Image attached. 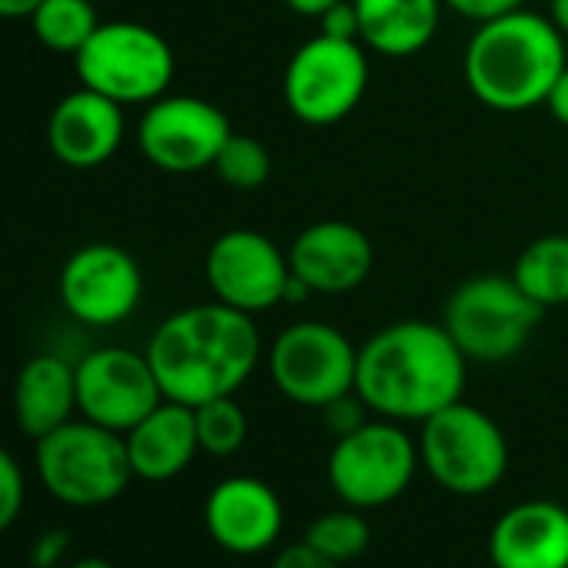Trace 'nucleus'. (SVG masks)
Listing matches in <instances>:
<instances>
[{"mask_svg":"<svg viewBox=\"0 0 568 568\" xmlns=\"http://www.w3.org/2000/svg\"><path fill=\"white\" fill-rule=\"evenodd\" d=\"M511 277L538 308L568 305V234H541L518 254Z\"/></svg>","mask_w":568,"mask_h":568,"instance_id":"nucleus-22","label":"nucleus"},{"mask_svg":"<svg viewBox=\"0 0 568 568\" xmlns=\"http://www.w3.org/2000/svg\"><path fill=\"white\" fill-rule=\"evenodd\" d=\"M358 11V41L378 58L422 54L442 24V0H352Z\"/></svg>","mask_w":568,"mask_h":568,"instance_id":"nucleus-20","label":"nucleus"},{"mask_svg":"<svg viewBox=\"0 0 568 568\" xmlns=\"http://www.w3.org/2000/svg\"><path fill=\"white\" fill-rule=\"evenodd\" d=\"M124 445H128L134 478H141V481L178 478L194 462V455L201 452L194 408L164 398L148 418H141L124 435Z\"/></svg>","mask_w":568,"mask_h":568,"instance_id":"nucleus-19","label":"nucleus"},{"mask_svg":"<svg viewBox=\"0 0 568 568\" xmlns=\"http://www.w3.org/2000/svg\"><path fill=\"white\" fill-rule=\"evenodd\" d=\"M418 465V442L405 425L375 415L362 428L335 438L328 455V485L342 505L368 511L402 498L415 481Z\"/></svg>","mask_w":568,"mask_h":568,"instance_id":"nucleus-9","label":"nucleus"},{"mask_svg":"<svg viewBox=\"0 0 568 568\" xmlns=\"http://www.w3.org/2000/svg\"><path fill=\"white\" fill-rule=\"evenodd\" d=\"M144 355L164 398L197 408L247 385L261 362V332L254 315L207 302L164 318Z\"/></svg>","mask_w":568,"mask_h":568,"instance_id":"nucleus-2","label":"nucleus"},{"mask_svg":"<svg viewBox=\"0 0 568 568\" xmlns=\"http://www.w3.org/2000/svg\"><path fill=\"white\" fill-rule=\"evenodd\" d=\"M335 4H342V0H284V8L298 18H308V21H322Z\"/></svg>","mask_w":568,"mask_h":568,"instance_id":"nucleus-34","label":"nucleus"},{"mask_svg":"<svg viewBox=\"0 0 568 568\" xmlns=\"http://www.w3.org/2000/svg\"><path fill=\"white\" fill-rule=\"evenodd\" d=\"M231 134V121L217 104L191 94H164L141 114L138 148L158 171L197 174L214 168Z\"/></svg>","mask_w":568,"mask_h":568,"instance_id":"nucleus-12","label":"nucleus"},{"mask_svg":"<svg viewBox=\"0 0 568 568\" xmlns=\"http://www.w3.org/2000/svg\"><path fill=\"white\" fill-rule=\"evenodd\" d=\"M34 465L51 498L71 508L111 505L134 478L124 435L88 418L38 438Z\"/></svg>","mask_w":568,"mask_h":568,"instance_id":"nucleus-4","label":"nucleus"},{"mask_svg":"<svg viewBox=\"0 0 568 568\" xmlns=\"http://www.w3.org/2000/svg\"><path fill=\"white\" fill-rule=\"evenodd\" d=\"M214 171L234 191H257L271 178V151L251 134H231L214 161Z\"/></svg>","mask_w":568,"mask_h":568,"instance_id":"nucleus-26","label":"nucleus"},{"mask_svg":"<svg viewBox=\"0 0 568 568\" xmlns=\"http://www.w3.org/2000/svg\"><path fill=\"white\" fill-rule=\"evenodd\" d=\"M541 315L511 274H475L448 295L442 325L468 362L501 365L528 345Z\"/></svg>","mask_w":568,"mask_h":568,"instance_id":"nucleus-5","label":"nucleus"},{"mask_svg":"<svg viewBox=\"0 0 568 568\" xmlns=\"http://www.w3.org/2000/svg\"><path fill=\"white\" fill-rule=\"evenodd\" d=\"M422 468L452 495H485L508 471V442L478 405L455 402L422 422Z\"/></svg>","mask_w":568,"mask_h":568,"instance_id":"nucleus-6","label":"nucleus"},{"mask_svg":"<svg viewBox=\"0 0 568 568\" xmlns=\"http://www.w3.org/2000/svg\"><path fill=\"white\" fill-rule=\"evenodd\" d=\"M74 68L84 88L128 104H151L168 94L174 81V51L148 24L111 21L74 54Z\"/></svg>","mask_w":568,"mask_h":568,"instance_id":"nucleus-8","label":"nucleus"},{"mask_svg":"<svg viewBox=\"0 0 568 568\" xmlns=\"http://www.w3.org/2000/svg\"><path fill=\"white\" fill-rule=\"evenodd\" d=\"M288 261L292 274H298L315 295H348L368 281L375 244L358 224L325 217L295 234Z\"/></svg>","mask_w":568,"mask_h":568,"instance_id":"nucleus-15","label":"nucleus"},{"mask_svg":"<svg viewBox=\"0 0 568 568\" xmlns=\"http://www.w3.org/2000/svg\"><path fill=\"white\" fill-rule=\"evenodd\" d=\"M71 551V535L64 528H51L34 538L31 545V565L34 568H54L64 555Z\"/></svg>","mask_w":568,"mask_h":568,"instance_id":"nucleus-30","label":"nucleus"},{"mask_svg":"<svg viewBox=\"0 0 568 568\" xmlns=\"http://www.w3.org/2000/svg\"><path fill=\"white\" fill-rule=\"evenodd\" d=\"M48 141L61 164L74 171L101 168L124 141V108L91 88L71 91L48 121Z\"/></svg>","mask_w":568,"mask_h":568,"instance_id":"nucleus-18","label":"nucleus"},{"mask_svg":"<svg viewBox=\"0 0 568 568\" xmlns=\"http://www.w3.org/2000/svg\"><path fill=\"white\" fill-rule=\"evenodd\" d=\"M204 528L231 555H261L281 538L284 505L267 481L234 475L211 488L204 501Z\"/></svg>","mask_w":568,"mask_h":568,"instance_id":"nucleus-16","label":"nucleus"},{"mask_svg":"<svg viewBox=\"0 0 568 568\" xmlns=\"http://www.w3.org/2000/svg\"><path fill=\"white\" fill-rule=\"evenodd\" d=\"M465 382L468 358L445 325L405 318L358 345L355 392L378 418L422 425L435 412L462 402Z\"/></svg>","mask_w":568,"mask_h":568,"instance_id":"nucleus-1","label":"nucleus"},{"mask_svg":"<svg viewBox=\"0 0 568 568\" xmlns=\"http://www.w3.org/2000/svg\"><path fill=\"white\" fill-rule=\"evenodd\" d=\"M194 425H197L201 452L214 455V458H227V455L241 452V445L247 438V415L234 402V395L197 405L194 408Z\"/></svg>","mask_w":568,"mask_h":568,"instance_id":"nucleus-25","label":"nucleus"},{"mask_svg":"<svg viewBox=\"0 0 568 568\" xmlns=\"http://www.w3.org/2000/svg\"><path fill=\"white\" fill-rule=\"evenodd\" d=\"M545 108H548V114L561 124V128H568V68L558 74V81L551 84V91H548V98H545Z\"/></svg>","mask_w":568,"mask_h":568,"instance_id":"nucleus-33","label":"nucleus"},{"mask_svg":"<svg viewBox=\"0 0 568 568\" xmlns=\"http://www.w3.org/2000/svg\"><path fill=\"white\" fill-rule=\"evenodd\" d=\"M24 495L28 485L18 458L8 448H0V531H8L18 521V515L24 511Z\"/></svg>","mask_w":568,"mask_h":568,"instance_id":"nucleus-27","label":"nucleus"},{"mask_svg":"<svg viewBox=\"0 0 568 568\" xmlns=\"http://www.w3.org/2000/svg\"><path fill=\"white\" fill-rule=\"evenodd\" d=\"M565 68L568 38L551 18L528 8L481 21L462 58V74L475 101L501 114H521L545 104Z\"/></svg>","mask_w":568,"mask_h":568,"instance_id":"nucleus-3","label":"nucleus"},{"mask_svg":"<svg viewBox=\"0 0 568 568\" xmlns=\"http://www.w3.org/2000/svg\"><path fill=\"white\" fill-rule=\"evenodd\" d=\"M31 28L48 51L78 54L101 28V18L91 0H41L31 14Z\"/></svg>","mask_w":568,"mask_h":568,"instance_id":"nucleus-23","label":"nucleus"},{"mask_svg":"<svg viewBox=\"0 0 568 568\" xmlns=\"http://www.w3.org/2000/svg\"><path fill=\"white\" fill-rule=\"evenodd\" d=\"M271 568H345L332 558H325L322 551H315L308 541H298V545H288L281 548L271 561Z\"/></svg>","mask_w":568,"mask_h":568,"instance_id":"nucleus-31","label":"nucleus"},{"mask_svg":"<svg viewBox=\"0 0 568 568\" xmlns=\"http://www.w3.org/2000/svg\"><path fill=\"white\" fill-rule=\"evenodd\" d=\"M551 21H555V28L568 38V0H551V14H548Z\"/></svg>","mask_w":568,"mask_h":568,"instance_id":"nucleus-36","label":"nucleus"},{"mask_svg":"<svg viewBox=\"0 0 568 568\" xmlns=\"http://www.w3.org/2000/svg\"><path fill=\"white\" fill-rule=\"evenodd\" d=\"M322 34L328 38H345V41H358V11L352 0H342V4H335L322 21H318Z\"/></svg>","mask_w":568,"mask_h":568,"instance_id":"nucleus-32","label":"nucleus"},{"mask_svg":"<svg viewBox=\"0 0 568 568\" xmlns=\"http://www.w3.org/2000/svg\"><path fill=\"white\" fill-rule=\"evenodd\" d=\"M495 568H568V508L528 498L505 508L488 531Z\"/></svg>","mask_w":568,"mask_h":568,"instance_id":"nucleus-17","label":"nucleus"},{"mask_svg":"<svg viewBox=\"0 0 568 568\" xmlns=\"http://www.w3.org/2000/svg\"><path fill=\"white\" fill-rule=\"evenodd\" d=\"M322 412H325V425L335 432V438H342V435H348V432H355V428H362L368 422V405L358 398V392L325 405Z\"/></svg>","mask_w":568,"mask_h":568,"instance_id":"nucleus-28","label":"nucleus"},{"mask_svg":"<svg viewBox=\"0 0 568 568\" xmlns=\"http://www.w3.org/2000/svg\"><path fill=\"white\" fill-rule=\"evenodd\" d=\"M68 568H118V565H111L108 558H98V555H84V558L71 561Z\"/></svg>","mask_w":568,"mask_h":568,"instance_id":"nucleus-37","label":"nucleus"},{"mask_svg":"<svg viewBox=\"0 0 568 568\" xmlns=\"http://www.w3.org/2000/svg\"><path fill=\"white\" fill-rule=\"evenodd\" d=\"M442 4L465 21L481 24V21H491L498 14H508L515 8H525V0H442Z\"/></svg>","mask_w":568,"mask_h":568,"instance_id":"nucleus-29","label":"nucleus"},{"mask_svg":"<svg viewBox=\"0 0 568 568\" xmlns=\"http://www.w3.org/2000/svg\"><path fill=\"white\" fill-rule=\"evenodd\" d=\"M78 412V372L61 355H34L14 385V418L28 438H44Z\"/></svg>","mask_w":568,"mask_h":568,"instance_id":"nucleus-21","label":"nucleus"},{"mask_svg":"<svg viewBox=\"0 0 568 568\" xmlns=\"http://www.w3.org/2000/svg\"><path fill=\"white\" fill-rule=\"evenodd\" d=\"M267 368L284 398L322 412L355 392L358 345L328 322H298L274 338Z\"/></svg>","mask_w":568,"mask_h":568,"instance_id":"nucleus-10","label":"nucleus"},{"mask_svg":"<svg viewBox=\"0 0 568 568\" xmlns=\"http://www.w3.org/2000/svg\"><path fill=\"white\" fill-rule=\"evenodd\" d=\"M41 0H0V18H31Z\"/></svg>","mask_w":568,"mask_h":568,"instance_id":"nucleus-35","label":"nucleus"},{"mask_svg":"<svg viewBox=\"0 0 568 568\" xmlns=\"http://www.w3.org/2000/svg\"><path fill=\"white\" fill-rule=\"evenodd\" d=\"M204 277L214 302L244 315H261L284 305V284L292 277L288 251L254 227L217 234L204 254Z\"/></svg>","mask_w":568,"mask_h":568,"instance_id":"nucleus-11","label":"nucleus"},{"mask_svg":"<svg viewBox=\"0 0 568 568\" xmlns=\"http://www.w3.org/2000/svg\"><path fill=\"white\" fill-rule=\"evenodd\" d=\"M58 295L71 318L91 328L128 322L144 295V274L121 244L94 241L78 247L58 277Z\"/></svg>","mask_w":568,"mask_h":568,"instance_id":"nucleus-13","label":"nucleus"},{"mask_svg":"<svg viewBox=\"0 0 568 568\" xmlns=\"http://www.w3.org/2000/svg\"><path fill=\"white\" fill-rule=\"evenodd\" d=\"M78 412L111 432L128 435L141 418H148L164 392L148 355L131 348H98L78 365Z\"/></svg>","mask_w":568,"mask_h":568,"instance_id":"nucleus-14","label":"nucleus"},{"mask_svg":"<svg viewBox=\"0 0 568 568\" xmlns=\"http://www.w3.org/2000/svg\"><path fill=\"white\" fill-rule=\"evenodd\" d=\"M368 48L362 41L315 34L284 68L281 98L288 114L308 128H332L352 118L368 91Z\"/></svg>","mask_w":568,"mask_h":568,"instance_id":"nucleus-7","label":"nucleus"},{"mask_svg":"<svg viewBox=\"0 0 568 568\" xmlns=\"http://www.w3.org/2000/svg\"><path fill=\"white\" fill-rule=\"evenodd\" d=\"M305 541L322 551L325 558L338 561V565H348L355 558H362L372 545V528L365 521V515L358 508H338V511H325L318 515L308 531H305Z\"/></svg>","mask_w":568,"mask_h":568,"instance_id":"nucleus-24","label":"nucleus"}]
</instances>
